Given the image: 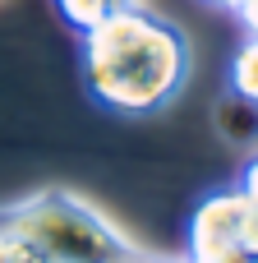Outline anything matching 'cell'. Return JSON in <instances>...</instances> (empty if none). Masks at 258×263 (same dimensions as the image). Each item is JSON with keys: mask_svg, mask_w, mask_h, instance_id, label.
<instances>
[{"mask_svg": "<svg viewBox=\"0 0 258 263\" xmlns=\"http://www.w3.org/2000/svg\"><path fill=\"white\" fill-rule=\"evenodd\" d=\"M203 5H212V9H231V14H235V9H240L245 0H203Z\"/></svg>", "mask_w": 258, "mask_h": 263, "instance_id": "11", "label": "cell"}, {"mask_svg": "<svg viewBox=\"0 0 258 263\" xmlns=\"http://www.w3.org/2000/svg\"><path fill=\"white\" fill-rule=\"evenodd\" d=\"M226 245H258V199L235 190H217L208 194L194 217H189V240H185V259L203 263L208 254L226 250Z\"/></svg>", "mask_w": 258, "mask_h": 263, "instance_id": "3", "label": "cell"}, {"mask_svg": "<svg viewBox=\"0 0 258 263\" xmlns=\"http://www.w3.org/2000/svg\"><path fill=\"white\" fill-rule=\"evenodd\" d=\"M120 263H152V259H148V254L138 250V254H129V259H120Z\"/></svg>", "mask_w": 258, "mask_h": 263, "instance_id": "13", "label": "cell"}, {"mask_svg": "<svg viewBox=\"0 0 258 263\" xmlns=\"http://www.w3.org/2000/svg\"><path fill=\"white\" fill-rule=\"evenodd\" d=\"M134 5H143V0H111V9H134Z\"/></svg>", "mask_w": 258, "mask_h": 263, "instance_id": "12", "label": "cell"}, {"mask_svg": "<svg viewBox=\"0 0 258 263\" xmlns=\"http://www.w3.org/2000/svg\"><path fill=\"white\" fill-rule=\"evenodd\" d=\"M0 263H51V259L18 236H0Z\"/></svg>", "mask_w": 258, "mask_h": 263, "instance_id": "7", "label": "cell"}, {"mask_svg": "<svg viewBox=\"0 0 258 263\" xmlns=\"http://www.w3.org/2000/svg\"><path fill=\"white\" fill-rule=\"evenodd\" d=\"M203 263H258V245H226V250L208 254Z\"/></svg>", "mask_w": 258, "mask_h": 263, "instance_id": "8", "label": "cell"}, {"mask_svg": "<svg viewBox=\"0 0 258 263\" xmlns=\"http://www.w3.org/2000/svg\"><path fill=\"white\" fill-rule=\"evenodd\" d=\"M51 9H55V18L69 28V32H92L106 14H115L111 9V0H51Z\"/></svg>", "mask_w": 258, "mask_h": 263, "instance_id": "5", "label": "cell"}, {"mask_svg": "<svg viewBox=\"0 0 258 263\" xmlns=\"http://www.w3.org/2000/svg\"><path fill=\"white\" fill-rule=\"evenodd\" d=\"M217 125H222V134H226L231 143L258 139V102L240 97V92H226L222 106H217Z\"/></svg>", "mask_w": 258, "mask_h": 263, "instance_id": "4", "label": "cell"}, {"mask_svg": "<svg viewBox=\"0 0 258 263\" xmlns=\"http://www.w3.org/2000/svg\"><path fill=\"white\" fill-rule=\"evenodd\" d=\"M78 74L102 111L143 120L180 97L189 79V42L171 18L143 5L115 9L78 37Z\"/></svg>", "mask_w": 258, "mask_h": 263, "instance_id": "1", "label": "cell"}, {"mask_svg": "<svg viewBox=\"0 0 258 263\" xmlns=\"http://www.w3.org/2000/svg\"><path fill=\"white\" fill-rule=\"evenodd\" d=\"M226 83H231V92L258 102V32H249L245 46L231 55V74H226Z\"/></svg>", "mask_w": 258, "mask_h": 263, "instance_id": "6", "label": "cell"}, {"mask_svg": "<svg viewBox=\"0 0 258 263\" xmlns=\"http://www.w3.org/2000/svg\"><path fill=\"white\" fill-rule=\"evenodd\" d=\"M152 263H189V259H152Z\"/></svg>", "mask_w": 258, "mask_h": 263, "instance_id": "14", "label": "cell"}, {"mask_svg": "<svg viewBox=\"0 0 258 263\" xmlns=\"http://www.w3.org/2000/svg\"><path fill=\"white\" fill-rule=\"evenodd\" d=\"M0 236L28 240L51 263H120L138 254V245L111 217H102L88 199H78L74 190H60V185H46L18 203H5Z\"/></svg>", "mask_w": 258, "mask_h": 263, "instance_id": "2", "label": "cell"}, {"mask_svg": "<svg viewBox=\"0 0 258 263\" xmlns=\"http://www.w3.org/2000/svg\"><path fill=\"white\" fill-rule=\"evenodd\" d=\"M235 14H240V23H245L249 32H258V0H245V5H240Z\"/></svg>", "mask_w": 258, "mask_h": 263, "instance_id": "10", "label": "cell"}, {"mask_svg": "<svg viewBox=\"0 0 258 263\" xmlns=\"http://www.w3.org/2000/svg\"><path fill=\"white\" fill-rule=\"evenodd\" d=\"M240 190H245V194H254V199H258V157L249 162V166H245V171H240Z\"/></svg>", "mask_w": 258, "mask_h": 263, "instance_id": "9", "label": "cell"}]
</instances>
